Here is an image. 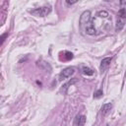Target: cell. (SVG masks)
Returning a JSON list of instances; mask_svg holds the SVG:
<instances>
[{"label":"cell","mask_w":126,"mask_h":126,"mask_svg":"<svg viewBox=\"0 0 126 126\" xmlns=\"http://www.w3.org/2000/svg\"><path fill=\"white\" fill-rule=\"evenodd\" d=\"M80 27L85 31L87 34L94 35L96 33V30L93 25V22L91 19V11L87 10L82 13L80 17Z\"/></svg>","instance_id":"obj_1"},{"label":"cell","mask_w":126,"mask_h":126,"mask_svg":"<svg viewBox=\"0 0 126 126\" xmlns=\"http://www.w3.org/2000/svg\"><path fill=\"white\" fill-rule=\"evenodd\" d=\"M51 10H52L51 6L45 5V6H42V7H39V8H35L33 10H31L30 13L32 15H33V16H36V17H45L48 14H50Z\"/></svg>","instance_id":"obj_2"},{"label":"cell","mask_w":126,"mask_h":126,"mask_svg":"<svg viewBox=\"0 0 126 126\" xmlns=\"http://www.w3.org/2000/svg\"><path fill=\"white\" fill-rule=\"evenodd\" d=\"M74 73H75V68H73V67H67V68L63 69L59 73V81H62L64 79L70 78Z\"/></svg>","instance_id":"obj_3"},{"label":"cell","mask_w":126,"mask_h":126,"mask_svg":"<svg viewBox=\"0 0 126 126\" xmlns=\"http://www.w3.org/2000/svg\"><path fill=\"white\" fill-rule=\"evenodd\" d=\"M86 116L83 114H77L73 121V126H84L86 123Z\"/></svg>","instance_id":"obj_4"},{"label":"cell","mask_w":126,"mask_h":126,"mask_svg":"<svg viewBox=\"0 0 126 126\" xmlns=\"http://www.w3.org/2000/svg\"><path fill=\"white\" fill-rule=\"evenodd\" d=\"M111 59H112V57H105L101 60L100 65H99V70H100L101 73H104L108 69V67L110 65V62H111Z\"/></svg>","instance_id":"obj_5"},{"label":"cell","mask_w":126,"mask_h":126,"mask_svg":"<svg viewBox=\"0 0 126 126\" xmlns=\"http://www.w3.org/2000/svg\"><path fill=\"white\" fill-rule=\"evenodd\" d=\"M111 108H112V104H111L110 102L104 103V104L101 106V114H102V115H106V114L111 110Z\"/></svg>","instance_id":"obj_6"},{"label":"cell","mask_w":126,"mask_h":126,"mask_svg":"<svg viewBox=\"0 0 126 126\" xmlns=\"http://www.w3.org/2000/svg\"><path fill=\"white\" fill-rule=\"evenodd\" d=\"M78 82V80L76 79V78H74V79H72L71 81H69L68 83H66V84H64L63 86H62V89H61V91L63 92V93H67V90H68V88L70 87V86H72L73 84H75V83H77Z\"/></svg>","instance_id":"obj_7"},{"label":"cell","mask_w":126,"mask_h":126,"mask_svg":"<svg viewBox=\"0 0 126 126\" xmlns=\"http://www.w3.org/2000/svg\"><path fill=\"white\" fill-rule=\"evenodd\" d=\"M124 25H125V19L118 18L117 19V22H116V32H120L123 29Z\"/></svg>","instance_id":"obj_8"},{"label":"cell","mask_w":126,"mask_h":126,"mask_svg":"<svg viewBox=\"0 0 126 126\" xmlns=\"http://www.w3.org/2000/svg\"><path fill=\"white\" fill-rule=\"evenodd\" d=\"M37 66H39L41 69H43L45 71H47V68L51 71V66L48 64V62H45V61H42V60L37 61Z\"/></svg>","instance_id":"obj_9"},{"label":"cell","mask_w":126,"mask_h":126,"mask_svg":"<svg viewBox=\"0 0 126 126\" xmlns=\"http://www.w3.org/2000/svg\"><path fill=\"white\" fill-rule=\"evenodd\" d=\"M82 73L84 75H87V76H93L94 75V71L92 69H90L89 67H86V66H84L82 68Z\"/></svg>","instance_id":"obj_10"},{"label":"cell","mask_w":126,"mask_h":126,"mask_svg":"<svg viewBox=\"0 0 126 126\" xmlns=\"http://www.w3.org/2000/svg\"><path fill=\"white\" fill-rule=\"evenodd\" d=\"M97 16H98L99 18H103V19H108V18H109V14H108V12H106V11H99V12L97 13Z\"/></svg>","instance_id":"obj_11"},{"label":"cell","mask_w":126,"mask_h":126,"mask_svg":"<svg viewBox=\"0 0 126 126\" xmlns=\"http://www.w3.org/2000/svg\"><path fill=\"white\" fill-rule=\"evenodd\" d=\"M118 18H122L126 20V9L125 8H121L118 11Z\"/></svg>","instance_id":"obj_12"},{"label":"cell","mask_w":126,"mask_h":126,"mask_svg":"<svg viewBox=\"0 0 126 126\" xmlns=\"http://www.w3.org/2000/svg\"><path fill=\"white\" fill-rule=\"evenodd\" d=\"M103 94V93H102V90H97L94 94V97H95V98H98V97H100L101 95Z\"/></svg>","instance_id":"obj_13"},{"label":"cell","mask_w":126,"mask_h":126,"mask_svg":"<svg viewBox=\"0 0 126 126\" xmlns=\"http://www.w3.org/2000/svg\"><path fill=\"white\" fill-rule=\"evenodd\" d=\"M73 58V53L69 52V51H66L65 52V60H71Z\"/></svg>","instance_id":"obj_14"},{"label":"cell","mask_w":126,"mask_h":126,"mask_svg":"<svg viewBox=\"0 0 126 126\" xmlns=\"http://www.w3.org/2000/svg\"><path fill=\"white\" fill-rule=\"evenodd\" d=\"M76 3H77V1H66V4H68V5H73Z\"/></svg>","instance_id":"obj_15"},{"label":"cell","mask_w":126,"mask_h":126,"mask_svg":"<svg viewBox=\"0 0 126 126\" xmlns=\"http://www.w3.org/2000/svg\"><path fill=\"white\" fill-rule=\"evenodd\" d=\"M7 35H8L7 33H5V34H3V35H2V37H1V43H3V42H4V39H5V37H6Z\"/></svg>","instance_id":"obj_16"}]
</instances>
